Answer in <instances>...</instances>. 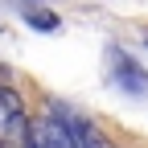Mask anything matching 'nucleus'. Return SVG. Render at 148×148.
Masks as SVG:
<instances>
[{
    "mask_svg": "<svg viewBox=\"0 0 148 148\" xmlns=\"http://www.w3.org/2000/svg\"><path fill=\"white\" fill-rule=\"evenodd\" d=\"M25 148H82L78 140V119H62V115H37L29 119Z\"/></svg>",
    "mask_w": 148,
    "mask_h": 148,
    "instance_id": "1",
    "label": "nucleus"
},
{
    "mask_svg": "<svg viewBox=\"0 0 148 148\" xmlns=\"http://www.w3.org/2000/svg\"><path fill=\"white\" fill-rule=\"evenodd\" d=\"M29 132V115H25V103L12 86H0V148H12L16 140H25Z\"/></svg>",
    "mask_w": 148,
    "mask_h": 148,
    "instance_id": "2",
    "label": "nucleus"
},
{
    "mask_svg": "<svg viewBox=\"0 0 148 148\" xmlns=\"http://www.w3.org/2000/svg\"><path fill=\"white\" fill-rule=\"evenodd\" d=\"M107 66H111V82H119L127 95H144V90H148V74H144V66H140L127 49L107 45Z\"/></svg>",
    "mask_w": 148,
    "mask_h": 148,
    "instance_id": "3",
    "label": "nucleus"
},
{
    "mask_svg": "<svg viewBox=\"0 0 148 148\" xmlns=\"http://www.w3.org/2000/svg\"><path fill=\"white\" fill-rule=\"evenodd\" d=\"M78 140H82V148H115L95 123H82V119H78Z\"/></svg>",
    "mask_w": 148,
    "mask_h": 148,
    "instance_id": "4",
    "label": "nucleus"
},
{
    "mask_svg": "<svg viewBox=\"0 0 148 148\" xmlns=\"http://www.w3.org/2000/svg\"><path fill=\"white\" fill-rule=\"evenodd\" d=\"M25 21L33 25V29H45V33H53V29H58V16H53V12H45V8H25Z\"/></svg>",
    "mask_w": 148,
    "mask_h": 148,
    "instance_id": "5",
    "label": "nucleus"
},
{
    "mask_svg": "<svg viewBox=\"0 0 148 148\" xmlns=\"http://www.w3.org/2000/svg\"><path fill=\"white\" fill-rule=\"evenodd\" d=\"M21 4H33V0H21Z\"/></svg>",
    "mask_w": 148,
    "mask_h": 148,
    "instance_id": "6",
    "label": "nucleus"
}]
</instances>
